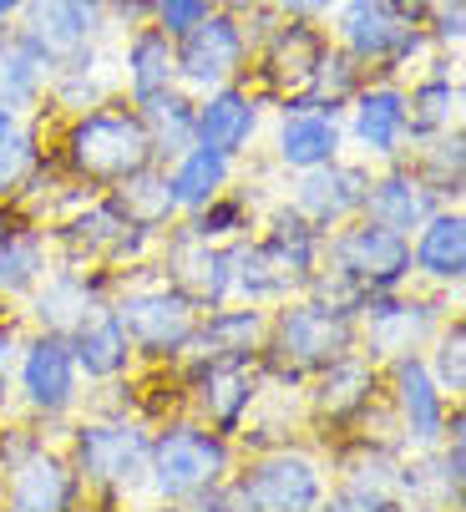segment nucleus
I'll list each match as a JSON object with an SVG mask.
<instances>
[{
    "label": "nucleus",
    "mask_w": 466,
    "mask_h": 512,
    "mask_svg": "<svg viewBox=\"0 0 466 512\" xmlns=\"http://www.w3.org/2000/svg\"><path fill=\"white\" fill-rule=\"evenodd\" d=\"M269 6H274L279 16H289V21H320V26H325L340 0H269Z\"/></svg>",
    "instance_id": "49"
},
{
    "label": "nucleus",
    "mask_w": 466,
    "mask_h": 512,
    "mask_svg": "<svg viewBox=\"0 0 466 512\" xmlns=\"http://www.w3.org/2000/svg\"><path fill=\"white\" fill-rule=\"evenodd\" d=\"M46 77H51V66L11 26L0 31V107H11V112H41Z\"/></svg>",
    "instance_id": "40"
},
{
    "label": "nucleus",
    "mask_w": 466,
    "mask_h": 512,
    "mask_svg": "<svg viewBox=\"0 0 466 512\" xmlns=\"http://www.w3.org/2000/svg\"><path fill=\"white\" fill-rule=\"evenodd\" d=\"M441 208V198L416 178V168L401 158V163H385V168H370V183H365V203H360V218L380 229H396V234H416L426 218Z\"/></svg>",
    "instance_id": "26"
},
{
    "label": "nucleus",
    "mask_w": 466,
    "mask_h": 512,
    "mask_svg": "<svg viewBox=\"0 0 466 512\" xmlns=\"http://www.w3.org/2000/svg\"><path fill=\"white\" fill-rule=\"evenodd\" d=\"M26 6V0H0V31H6L11 21H16V11Z\"/></svg>",
    "instance_id": "51"
},
{
    "label": "nucleus",
    "mask_w": 466,
    "mask_h": 512,
    "mask_svg": "<svg viewBox=\"0 0 466 512\" xmlns=\"http://www.w3.org/2000/svg\"><path fill=\"white\" fill-rule=\"evenodd\" d=\"M269 102L249 87V82H228V87H213L198 97L193 107V142L203 148H218L228 158H249L259 153V137H264V122H269Z\"/></svg>",
    "instance_id": "22"
},
{
    "label": "nucleus",
    "mask_w": 466,
    "mask_h": 512,
    "mask_svg": "<svg viewBox=\"0 0 466 512\" xmlns=\"http://www.w3.org/2000/svg\"><path fill=\"white\" fill-rule=\"evenodd\" d=\"M233 178H239V158H228V153H218V148H203V142L183 148V153L168 163V188H173L178 218H188V213H198L203 203H213L223 188H233Z\"/></svg>",
    "instance_id": "36"
},
{
    "label": "nucleus",
    "mask_w": 466,
    "mask_h": 512,
    "mask_svg": "<svg viewBox=\"0 0 466 512\" xmlns=\"http://www.w3.org/2000/svg\"><path fill=\"white\" fill-rule=\"evenodd\" d=\"M446 315H456V300L421 284L391 289V295H365L355 305V350L370 355L375 365L396 355H421L431 335L446 325Z\"/></svg>",
    "instance_id": "11"
},
{
    "label": "nucleus",
    "mask_w": 466,
    "mask_h": 512,
    "mask_svg": "<svg viewBox=\"0 0 466 512\" xmlns=\"http://www.w3.org/2000/svg\"><path fill=\"white\" fill-rule=\"evenodd\" d=\"M102 26L117 36H132L142 26H152V0H107L102 6Z\"/></svg>",
    "instance_id": "47"
},
{
    "label": "nucleus",
    "mask_w": 466,
    "mask_h": 512,
    "mask_svg": "<svg viewBox=\"0 0 466 512\" xmlns=\"http://www.w3.org/2000/svg\"><path fill=\"white\" fill-rule=\"evenodd\" d=\"M117 77L107 71V56H102V41L87 46V51H76L66 61L51 66V77H46V102H41V117H76V112H87L107 97H117Z\"/></svg>",
    "instance_id": "30"
},
{
    "label": "nucleus",
    "mask_w": 466,
    "mask_h": 512,
    "mask_svg": "<svg viewBox=\"0 0 466 512\" xmlns=\"http://www.w3.org/2000/svg\"><path fill=\"white\" fill-rule=\"evenodd\" d=\"M254 239L269 249V259H274L299 289L315 279V269H320V259H325V229H315L309 218H299L284 198H279L274 208H264Z\"/></svg>",
    "instance_id": "32"
},
{
    "label": "nucleus",
    "mask_w": 466,
    "mask_h": 512,
    "mask_svg": "<svg viewBox=\"0 0 466 512\" xmlns=\"http://www.w3.org/2000/svg\"><path fill=\"white\" fill-rule=\"evenodd\" d=\"M173 46H178V87L188 97H203V92L228 87V82H244L249 61H254V51L244 41V26H239L233 11H208Z\"/></svg>",
    "instance_id": "17"
},
{
    "label": "nucleus",
    "mask_w": 466,
    "mask_h": 512,
    "mask_svg": "<svg viewBox=\"0 0 466 512\" xmlns=\"http://www.w3.org/2000/svg\"><path fill=\"white\" fill-rule=\"evenodd\" d=\"M11 401H16L21 421L41 426L46 436L61 442L66 421L87 406V381L76 371V355H71L66 335L21 330L16 365H11Z\"/></svg>",
    "instance_id": "9"
},
{
    "label": "nucleus",
    "mask_w": 466,
    "mask_h": 512,
    "mask_svg": "<svg viewBox=\"0 0 466 512\" xmlns=\"http://www.w3.org/2000/svg\"><path fill=\"white\" fill-rule=\"evenodd\" d=\"M51 269H56L51 229L11 208L0 218V310H21Z\"/></svg>",
    "instance_id": "25"
},
{
    "label": "nucleus",
    "mask_w": 466,
    "mask_h": 512,
    "mask_svg": "<svg viewBox=\"0 0 466 512\" xmlns=\"http://www.w3.org/2000/svg\"><path fill=\"white\" fill-rule=\"evenodd\" d=\"M411 279L421 289H436L446 300H461V284H466V213H461V203H441L411 234Z\"/></svg>",
    "instance_id": "24"
},
{
    "label": "nucleus",
    "mask_w": 466,
    "mask_h": 512,
    "mask_svg": "<svg viewBox=\"0 0 466 512\" xmlns=\"http://www.w3.org/2000/svg\"><path fill=\"white\" fill-rule=\"evenodd\" d=\"M426 371L436 376V386L451 396V401H466V320L461 310L446 315V325L431 335V345L421 350Z\"/></svg>",
    "instance_id": "44"
},
{
    "label": "nucleus",
    "mask_w": 466,
    "mask_h": 512,
    "mask_svg": "<svg viewBox=\"0 0 466 512\" xmlns=\"http://www.w3.org/2000/svg\"><path fill=\"white\" fill-rule=\"evenodd\" d=\"M365 77H370V71L330 41V46H325V56L315 61V71H309L304 92H299V97H289V102H299V107H325V112H345V102L365 87Z\"/></svg>",
    "instance_id": "42"
},
{
    "label": "nucleus",
    "mask_w": 466,
    "mask_h": 512,
    "mask_svg": "<svg viewBox=\"0 0 466 512\" xmlns=\"http://www.w3.org/2000/svg\"><path fill=\"white\" fill-rule=\"evenodd\" d=\"M107 310L127 330L142 371H173V365H183L188 345H193V330H198V315H203V305H193L158 269L122 274Z\"/></svg>",
    "instance_id": "5"
},
{
    "label": "nucleus",
    "mask_w": 466,
    "mask_h": 512,
    "mask_svg": "<svg viewBox=\"0 0 466 512\" xmlns=\"http://www.w3.org/2000/svg\"><path fill=\"white\" fill-rule=\"evenodd\" d=\"M401 6H406V11H416V16H421V11H426V6H431V0H401Z\"/></svg>",
    "instance_id": "54"
},
{
    "label": "nucleus",
    "mask_w": 466,
    "mask_h": 512,
    "mask_svg": "<svg viewBox=\"0 0 466 512\" xmlns=\"http://www.w3.org/2000/svg\"><path fill=\"white\" fill-rule=\"evenodd\" d=\"M213 6H218V11H233V16H244L249 6H259V0H213Z\"/></svg>",
    "instance_id": "52"
},
{
    "label": "nucleus",
    "mask_w": 466,
    "mask_h": 512,
    "mask_svg": "<svg viewBox=\"0 0 466 512\" xmlns=\"http://www.w3.org/2000/svg\"><path fill=\"white\" fill-rule=\"evenodd\" d=\"M71 355H76V371H82L87 386H107V381H122V376H137V350L127 340V330L117 325L112 310H97L87 325H76L71 335Z\"/></svg>",
    "instance_id": "33"
},
{
    "label": "nucleus",
    "mask_w": 466,
    "mask_h": 512,
    "mask_svg": "<svg viewBox=\"0 0 466 512\" xmlns=\"http://www.w3.org/2000/svg\"><path fill=\"white\" fill-rule=\"evenodd\" d=\"M6 213H11V208H6V203H0V218H6Z\"/></svg>",
    "instance_id": "56"
},
{
    "label": "nucleus",
    "mask_w": 466,
    "mask_h": 512,
    "mask_svg": "<svg viewBox=\"0 0 466 512\" xmlns=\"http://www.w3.org/2000/svg\"><path fill=\"white\" fill-rule=\"evenodd\" d=\"M325 31L370 77H391V82H411L436 56L426 31H421V16L406 11L401 0H340L325 21Z\"/></svg>",
    "instance_id": "8"
},
{
    "label": "nucleus",
    "mask_w": 466,
    "mask_h": 512,
    "mask_svg": "<svg viewBox=\"0 0 466 512\" xmlns=\"http://www.w3.org/2000/svg\"><path fill=\"white\" fill-rule=\"evenodd\" d=\"M320 274H330L355 305L365 295H391V289L416 284L411 279V239L370 224V218H350V224L325 234Z\"/></svg>",
    "instance_id": "10"
},
{
    "label": "nucleus",
    "mask_w": 466,
    "mask_h": 512,
    "mask_svg": "<svg viewBox=\"0 0 466 512\" xmlns=\"http://www.w3.org/2000/svg\"><path fill=\"white\" fill-rule=\"evenodd\" d=\"M112 512H173V507H158V502H127V507H112Z\"/></svg>",
    "instance_id": "53"
},
{
    "label": "nucleus",
    "mask_w": 466,
    "mask_h": 512,
    "mask_svg": "<svg viewBox=\"0 0 466 512\" xmlns=\"http://www.w3.org/2000/svg\"><path fill=\"white\" fill-rule=\"evenodd\" d=\"M401 467H406V452L396 442H370V436H335L330 442L335 487H345L355 497L401 502Z\"/></svg>",
    "instance_id": "27"
},
{
    "label": "nucleus",
    "mask_w": 466,
    "mask_h": 512,
    "mask_svg": "<svg viewBox=\"0 0 466 512\" xmlns=\"http://www.w3.org/2000/svg\"><path fill=\"white\" fill-rule=\"evenodd\" d=\"M117 87L122 97L137 107L147 97H163L178 87V46L168 31L158 26H142L132 36H122V51H117Z\"/></svg>",
    "instance_id": "29"
},
{
    "label": "nucleus",
    "mask_w": 466,
    "mask_h": 512,
    "mask_svg": "<svg viewBox=\"0 0 466 512\" xmlns=\"http://www.w3.org/2000/svg\"><path fill=\"white\" fill-rule=\"evenodd\" d=\"M188 224L208 244H233V239H249L259 229V208L239 188H223L213 203H203L198 213H188Z\"/></svg>",
    "instance_id": "43"
},
{
    "label": "nucleus",
    "mask_w": 466,
    "mask_h": 512,
    "mask_svg": "<svg viewBox=\"0 0 466 512\" xmlns=\"http://www.w3.org/2000/svg\"><path fill=\"white\" fill-rule=\"evenodd\" d=\"M152 269H158L173 289H183L193 305H203V310L228 300V244L198 239L188 218H173V224L163 229Z\"/></svg>",
    "instance_id": "21"
},
{
    "label": "nucleus",
    "mask_w": 466,
    "mask_h": 512,
    "mask_svg": "<svg viewBox=\"0 0 466 512\" xmlns=\"http://www.w3.org/2000/svg\"><path fill=\"white\" fill-rule=\"evenodd\" d=\"M385 371V406H391L396 436L406 452H431L446 442V416H451V396L436 386V376L426 371L421 355H396L380 365Z\"/></svg>",
    "instance_id": "16"
},
{
    "label": "nucleus",
    "mask_w": 466,
    "mask_h": 512,
    "mask_svg": "<svg viewBox=\"0 0 466 512\" xmlns=\"http://www.w3.org/2000/svg\"><path fill=\"white\" fill-rule=\"evenodd\" d=\"M102 193L117 203V213L127 218V224L152 229V234H163L173 218H178V203H173V188H168V168L163 163H147V168L127 173L122 183H112Z\"/></svg>",
    "instance_id": "39"
},
{
    "label": "nucleus",
    "mask_w": 466,
    "mask_h": 512,
    "mask_svg": "<svg viewBox=\"0 0 466 512\" xmlns=\"http://www.w3.org/2000/svg\"><path fill=\"white\" fill-rule=\"evenodd\" d=\"M335 487L330 447L315 436H294V442L244 452L228 477V492L239 512H315Z\"/></svg>",
    "instance_id": "7"
},
{
    "label": "nucleus",
    "mask_w": 466,
    "mask_h": 512,
    "mask_svg": "<svg viewBox=\"0 0 466 512\" xmlns=\"http://www.w3.org/2000/svg\"><path fill=\"white\" fill-rule=\"evenodd\" d=\"M82 6H92V11H102V6H107V0H82Z\"/></svg>",
    "instance_id": "55"
},
{
    "label": "nucleus",
    "mask_w": 466,
    "mask_h": 512,
    "mask_svg": "<svg viewBox=\"0 0 466 512\" xmlns=\"http://www.w3.org/2000/svg\"><path fill=\"white\" fill-rule=\"evenodd\" d=\"M365 183H370V163L360 158H335L325 168H309V173H294L284 178V203L309 218L315 229H340L350 218H360V203H365Z\"/></svg>",
    "instance_id": "20"
},
{
    "label": "nucleus",
    "mask_w": 466,
    "mask_h": 512,
    "mask_svg": "<svg viewBox=\"0 0 466 512\" xmlns=\"http://www.w3.org/2000/svg\"><path fill=\"white\" fill-rule=\"evenodd\" d=\"M51 158L87 188H112L127 173L152 163V142L142 127V112L117 92L76 117H56L51 122Z\"/></svg>",
    "instance_id": "2"
},
{
    "label": "nucleus",
    "mask_w": 466,
    "mask_h": 512,
    "mask_svg": "<svg viewBox=\"0 0 466 512\" xmlns=\"http://www.w3.org/2000/svg\"><path fill=\"white\" fill-rule=\"evenodd\" d=\"M173 512H239V502H233L228 482H218V487H208V492H198V497L178 502Z\"/></svg>",
    "instance_id": "50"
},
{
    "label": "nucleus",
    "mask_w": 466,
    "mask_h": 512,
    "mask_svg": "<svg viewBox=\"0 0 466 512\" xmlns=\"http://www.w3.org/2000/svg\"><path fill=\"white\" fill-rule=\"evenodd\" d=\"M380 391H385V371H380V365L370 355H360V350H345L340 360H330L325 371H315L299 386L309 436L330 447L335 436L355 431V421L370 406H380Z\"/></svg>",
    "instance_id": "13"
},
{
    "label": "nucleus",
    "mask_w": 466,
    "mask_h": 512,
    "mask_svg": "<svg viewBox=\"0 0 466 512\" xmlns=\"http://www.w3.org/2000/svg\"><path fill=\"white\" fill-rule=\"evenodd\" d=\"M325 46H330V31H325L320 21H289V16H284V21L274 26V36L254 51L244 82H249L269 107H279V102H289V97L304 92L309 71H315V61L325 56Z\"/></svg>",
    "instance_id": "18"
},
{
    "label": "nucleus",
    "mask_w": 466,
    "mask_h": 512,
    "mask_svg": "<svg viewBox=\"0 0 466 512\" xmlns=\"http://www.w3.org/2000/svg\"><path fill=\"white\" fill-rule=\"evenodd\" d=\"M421 31L436 56H461L466 46V0H431L421 11Z\"/></svg>",
    "instance_id": "45"
},
{
    "label": "nucleus",
    "mask_w": 466,
    "mask_h": 512,
    "mask_svg": "<svg viewBox=\"0 0 466 512\" xmlns=\"http://www.w3.org/2000/svg\"><path fill=\"white\" fill-rule=\"evenodd\" d=\"M21 315L16 310H0V426L16 416V401H11V365H16V345H21Z\"/></svg>",
    "instance_id": "46"
},
{
    "label": "nucleus",
    "mask_w": 466,
    "mask_h": 512,
    "mask_svg": "<svg viewBox=\"0 0 466 512\" xmlns=\"http://www.w3.org/2000/svg\"><path fill=\"white\" fill-rule=\"evenodd\" d=\"M0 512H92L61 442L21 416L0 426Z\"/></svg>",
    "instance_id": "6"
},
{
    "label": "nucleus",
    "mask_w": 466,
    "mask_h": 512,
    "mask_svg": "<svg viewBox=\"0 0 466 512\" xmlns=\"http://www.w3.org/2000/svg\"><path fill=\"white\" fill-rule=\"evenodd\" d=\"M264 335H269V310L264 305L223 300V305H208L198 315L188 355H244V360H259Z\"/></svg>",
    "instance_id": "34"
},
{
    "label": "nucleus",
    "mask_w": 466,
    "mask_h": 512,
    "mask_svg": "<svg viewBox=\"0 0 466 512\" xmlns=\"http://www.w3.org/2000/svg\"><path fill=\"white\" fill-rule=\"evenodd\" d=\"M178 386H183V411H193L213 431L239 436L249 411L259 406L264 371L259 360L244 355H188L178 365Z\"/></svg>",
    "instance_id": "12"
},
{
    "label": "nucleus",
    "mask_w": 466,
    "mask_h": 512,
    "mask_svg": "<svg viewBox=\"0 0 466 512\" xmlns=\"http://www.w3.org/2000/svg\"><path fill=\"white\" fill-rule=\"evenodd\" d=\"M345 153H355L370 168L401 163L411 148V112H406V82L365 77V87L345 102Z\"/></svg>",
    "instance_id": "14"
},
{
    "label": "nucleus",
    "mask_w": 466,
    "mask_h": 512,
    "mask_svg": "<svg viewBox=\"0 0 466 512\" xmlns=\"http://www.w3.org/2000/svg\"><path fill=\"white\" fill-rule=\"evenodd\" d=\"M51 153V127L41 112H11L0 107V203H16L26 178L41 168V158Z\"/></svg>",
    "instance_id": "35"
},
{
    "label": "nucleus",
    "mask_w": 466,
    "mask_h": 512,
    "mask_svg": "<svg viewBox=\"0 0 466 512\" xmlns=\"http://www.w3.org/2000/svg\"><path fill=\"white\" fill-rule=\"evenodd\" d=\"M315 512H406V507L401 502H370V497H355L345 487H330V497Z\"/></svg>",
    "instance_id": "48"
},
{
    "label": "nucleus",
    "mask_w": 466,
    "mask_h": 512,
    "mask_svg": "<svg viewBox=\"0 0 466 512\" xmlns=\"http://www.w3.org/2000/svg\"><path fill=\"white\" fill-rule=\"evenodd\" d=\"M345 158V122L340 112L325 107H299V102H279L269 117V163L294 178L309 168H325Z\"/></svg>",
    "instance_id": "19"
},
{
    "label": "nucleus",
    "mask_w": 466,
    "mask_h": 512,
    "mask_svg": "<svg viewBox=\"0 0 466 512\" xmlns=\"http://www.w3.org/2000/svg\"><path fill=\"white\" fill-rule=\"evenodd\" d=\"M466 87H461V56H431L406 82V112H411V142L461 127Z\"/></svg>",
    "instance_id": "28"
},
{
    "label": "nucleus",
    "mask_w": 466,
    "mask_h": 512,
    "mask_svg": "<svg viewBox=\"0 0 466 512\" xmlns=\"http://www.w3.org/2000/svg\"><path fill=\"white\" fill-rule=\"evenodd\" d=\"M147 442L152 421L142 416H107V411H76L61 431V452L87 487L92 512H112L142 502L147 477Z\"/></svg>",
    "instance_id": "1"
},
{
    "label": "nucleus",
    "mask_w": 466,
    "mask_h": 512,
    "mask_svg": "<svg viewBox=\"0 0 466 512\" xmlns=\"http://www.w3.org/2000/svg\"><path fill=\"white\" fill-rule=\"evenodd\" d=\"M345 350H355V310L299 289V295H289L269 310L259 371H264V381L299 391L309 376L325 371V365L340 360Z\"/></svg>",
    "instance_id": "4"
},
{
    "label": "nucleus",
    "mask_w": 466,
    "mask_h": 512,
    "mask_svg": "<svg viewBox=\"0 0 466 512\" xmlns=\"http://www.w3.org/2000/svg\"><path fill=\"white\" fill-rule=\"evenodd\" d=\"M117 289V274L102 264H61L31 289V300L16 310L26 330H51V335H71L76 325H87L97 310H107Z\"/></svg>",
    "instance_id": "15"
},
{
    "label": "nucleus",
    "mask_w": 466,
    "mask_h": 512,
    "mask_svg": "<svg viewBox=\"0 0 466 512\" xmlns=\"http://www.w3.org/2000/svg\"><path fill=\"white\" fill-rule=\"evenodd\" d=\"M239 442L228 431H213L193 411H173L163 421H152V442H147V477H142V502L178 507L218 482L233 477L239 467Z\"/></svg>",
    "instance_id": "3"
},
{
    "label": "nucleus",
    "mask_w": 466,
    "mask_h": 512,
    "mask_svg": "<svg viewBox=\"0 0 466 512\" xmlns=\"http://www.w3.org/2000/svg\"><path fill=\"white\" fill-rule=\"evenodd\" d=\"M127 218L117 213V203L107 193H92L82 198L66 218H56L51 224V244H56V259L61 264H102L107 249L122 239Z\"/></svg>",
    "instance_id": "31"
},
{
    "label": "nucleus",
    "mask_w": 466,
    "mask_h": 512,
    "mask_svg": "<svg viewBox=\"0 0 466 512\" xmlns=\"http://www.w3.org/2000/svg\"><path fill=\"white\" fill-rule=\"evenodd\" d=\"M193 107H198V97H188L183 87L137 102L142 127H147V142H152V163L168 168L183 148H193Z\"/></svg>",
    "instance_id": "41"
},
{
    "label": "nucleus",
    "mask_w": 466,
    "mask_h": 512,
    "mask_svg": "<svg viewBox=\"0 0 466 512\" xmlns=\"http://www.w3.org/2000/svg\"><path fill=\"white\" fill-rule=\"evenodd\" d=\"M11 31L46 66H56V61L76 56V51H87V46H97L107 36L102 11L82 6V0H26V6L16 11V21H11Z\"/></svg>",
    "instance_id": "23"
},
{
    "label": "nucleus",
    "mask_w": 466,
    "mask_h": 512,
    "mask_svg": "<svg viewBox=\"0 0 466 512\" xmlns=\"http://www.w3.org/2000/svg\"><path fill=\"white\" fill-rule=\"evenodd\" d=\"M406 163L416 168V178L441 203H461L466 198V127H446V132L416 137L406 148Z\"/></svg>",
    "instance_id": "38"
},
{
    "label": "nucleus",
    "mask_w": 466,
    "mask_h": 512,
    "mask_svg": "<svg viewBox=\"0 0 466 512\" xmlns=\"http://www.w3.org/2000/svg\"><path fill=\"white\" fill-rule=\"evenodd\" d=\"M289 295H299V284L269 259V249H264L254 234L228 244V300L274 310V305L289 300Z\"/></svg>",
    "instance_id": "37"
}]
</instances>
